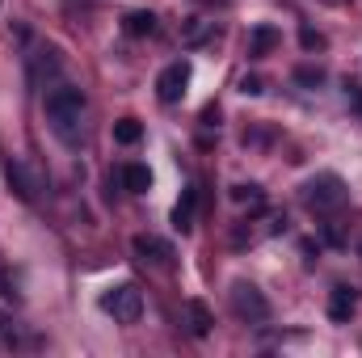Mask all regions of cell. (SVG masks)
I'll use <instances>...</instances> for the list:
<instances>
[{
  "label": "cell",
  "instance_id": "obj_7",
  "mask_svg": "<svg viewBox=\"0 0 362 358\" xmlns=\"http://www.w3.org/2000/svg\"><path fill=\"white\" fill-rule=\"evenodd\" d=\"M354 308H358V295H354V287H333V295H329V316L333 321H350L354 316Z\"/></svg>",
  "mask_w": 362,
  "mask_h": 358
},
{
  "label": "cell",
  "instance_id": "obj_2",
  "mask_svg": "<svg viewBox=\"0 0 362 358\" xmlns=\"http://www.w3.org/2000/svg\"><path fill=\"white\" fill-rule=\"evenodd\" d=\"M101 312L114 316V321H122V325H135L139 312H144V291L135 282H118V287H110L101 295Z\"/></svg>",
  "mask_w": 362,
  "mask_h": 358
},
{
  "label": "cell",
  "instance_id": "obj_19",
  "mask_svg": "<svg viewBox=\"0 0 362 358\" xmlns=\"http://www.w3.org/2000/svg\"><path fill=\"white\" fill-rule=\"evenodd\" d=\"M0 295H13V291H8V278H4V274H0Z\"/></svg>",
  "mask_w": 362,
  "mask_h": 358
},
{
  "label": "cell",
  "instance_id": "obj_12",
  "mask_svg": "<svg viewBox=\"0 0 362 358\" xmlns=\"http://www.w3.org/2000/svg\"><path fill=\"white\" fill-rule=\"evenodd\" d=\"M139 139H144V127H139V118H118V122H114V144L131 148V144H139Z\"/></svg>",
  "mask_w": 362,
  "mask_h": 358
},
{
  "label": "cell",
  "instance_id": "obj_18",
  "mask_svg": "<svg viewBox=\"0 0 362 358\" xmlns=\"http://www.w3.org/2000/svg\"><path fill=\"white\" fill-rule=\"evenodd\" d=\"M346 93H350V101H354V110L362 114V89H358V85H346Z\"/></svg>",
  "mask_w": 362,
  "mask_h": 358
},
{
  "label": "cell",
  "instance_id": "obj_8",
  "mask_svg": "<svg viewBox=\"0 0 362 358\" xmlns=\"http://www.w3.org/2000/svg\"><path fill=\"white\" fill-rule=\"evenodd\" d=\"M278 42H282V34H278L274 25H253V34H249V55H253V59H266Z\"/></svg>",
  "mask_w": 362,
  "mask_h": 358
},
{
  "label": "cell",
  "instance_id": "obj_5",
  "mask_svg": "<svg viewBox=\"0 0 362 358\" xmlns=\"http://www.w3.org/2000/svg\"><path fill=\"white\" fill-rule=\"evenodd\" d=\"M185 85H189V64L177 59V64H169V68L160 72V81H156V97H160L165 105H177L181 97H185Z\"/></svg>",
  "mask_w": 362,
  "mask_h": 358
},
{
  "label": "cell",
  "instance_id": "obj_6",
  "mask_svg": "<svg viewBox=\"0 0 362 358\" xmlns=\"http://www.w3.org/2000/svg\"><path fill=\"white\" fill-rule=\"evenodd\" d=\"M131 249H135V258H144V262H152V266H169V262H173V245L160 241V236H148V232H139V236L131 241Z\"/></svg>",
  "mask_w": 362,
  "mask_h": 358
},
{
  "label": "cell",
  "instance_id": "obj_4",
  "mask_svg": "<svg viewBox=\"0 0 362 358\" xmlns=\"http://www.w3.org/2000/svg\"><path fill=\"white\" fill-rule=\"evenodd\" d=\"M303 202L312 211H337L346 202V185H341L337 173H320V178H312L303 185Z\"/></svg>",
  "mask_w": 362,
  "mask_h": 358
},
{
  "label": "cell",
  "instance_id": "obj_17",
  "mask_svg": "<svg viewBox=\"0 0 362 358\" xmlns=\"http://www.w3.org/2000/svg\"><path fill=\"white\" fill-rule=\"evenodd\" d=\"M202 122L215 127V122H219V105H206V110H202Z\"/></svg>",
  "mask_w": 362,
  "mask_h": 358
},
{
  "label": "cell",
  "instance_id": "obj_16",
  "mask_svg": "<svg viewBox=\"0 0 362 358\" xmlns=\"http://www.w3.org/2000/svg\"><path fill=\"white\" fill-rule=\"evenodd\" d=\"M240 93H249V97H257V93H262V81H257V76H245V81H240Z\"/></svg>",
  "mask_w": 362,
  "mask_h": 358
},
{
  "label": "cell",
  "instance_id": "obj_13",
  "mask_svg": "<svg viewBox=\"0 0 362 358\" xmlns=\"http://www.w3.org/2000/svg\"><path fill=\"white\" fill-rule=\"evenodd\" d=\"M122 185H127V190H135V194H144V190L152 185L148 165H122Z\"/></svg>",
  "mask_w": 362,
  "mask_h": 358
},
{
  "label": "cell",
  "instance_id": "obj_14",
  "mask_svg": "<svg viewBox=\"0 0 362 358\" xmlns=\"http://www.w3.org/2000/svg\"><path fill=\"white\" fill-rule=\"evenodd\" d=\"M295 81L308 85V89H316V85H325V68H295Z\"/></svg>",
  "mask_w": 362,
  "mask_h": 358
},
{
  "label": "cell",
  "instance_id": "obj_1",
  "mask_svg": "<svg viewBox=\"0 0 362 358\" xmlns=\"http://www.w3.org/2000/svg\"><path fill=\"white\" fill-rule=\"evenodd\" d=\"M47 122L51 131L64 139V144H76L81 139V122H85V93L72 89V85H55L47 93Z\"/></svg>",
  "mask_w": 362,
  "mask_h": 358
},
{
  "label": "cell",
  "instance_id": "obj_20",
  "mask_svg": "<svg viewBox=\"0 0 362 358\" xmlns=\"http://www.w3.org/2000/svg\"><path fill=\"white\" fill-rule=\"evenodd\" d=\"M358 253H362V249H358Z\"/></svg>",
  "mask_w": 362,
  "mask_h": 358
},
{
  "label": "cell",
  "instance_id": "obj_11",
  "mask_svg": "<svg viewBox=\"0 0 362 358\" xmlns=\"http://www.w3.org/2000/svg\"><path fill=\"white\" fill-rule=\"evenodd\" d=\"M194 202H198V190L189 185V190L181 194V202L173 207V228H177V232H189V228H194Z\"/></svg>",
  "mask_w": 362,
  "mask_h": 358
},
{
  "label": "cell",
  "instance_id": "obj_3",
  "mask_svg": "<svg viewBox=\"0 0 362 358\" xmlns=\"http://www.w3.org/2000/svg\"><path fill=\"white\" fill-rule=\"evenodd\" d=\"M232 312L240 316V321H249V325H262V321H270V299L253 287V282H232Z\"/></svg>",
  "mask_w": 362,
  "mask_h": 358
},
{
  "label": "cell",
  "instance_id": "obj_10",
  "mask_svg": "<svg viewBox=\"0 0 362 358\" xmlns=\"http://www.w3.org/2000/svg\"><path fill=\"white\" fill-rule=\"evenodd\" d=\"M122 30H127L131 38H148V34H156V13L135 8V13H127V17H122Z\"/></svg>",
  "mask_w": 362,
  "mask_h": 358
},
{
  "label": "cell",
  "instance_id": "obj_9",
  "mask_svg": "<svg viewBox=\"0 0 362 358\" xmlns=\"http://www.w3.org/2000/svg\"><path fill=\"white\" fill-rule=\"evenodd\" d=\"M185 321H189V333H194V337H206L211 325H215V316H211V308H206L202 299H189V304H185Z\"/></svg>",
  "mask_w": 362,
  "mask_h": 358
},
{
  "label": "cell",
  "instance_id": "obj_15",
  "mask_svg": "<svg viewBox=\"0 0 362 358\" xmlns=\"http://www.w3.org/2000/svg\"><path fill=\"white\" fill-rule=\"evenodd\" d=\"M303 47H308V51H320V47H325V38H320L316 30H303Z\"/></svg>",
  "mask_w": 362,
  "mask_h": 358
}]
</instances>
